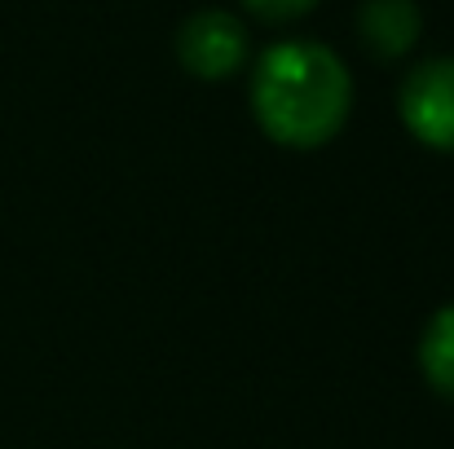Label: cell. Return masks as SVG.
Returning <instances> with one entry per match:
<instances>
[{"instance_id":"obj_1","label":"cell","mask_w":454,"mask_h":449,"mask_svg":"<svg viewBox=\"0 0 454 449\" xmlns=\"http://www.w3.org/2000/svg\"><path fill=\"white\" fill-rule=\"evenodd\" d=\"M353 106L344 62L317 40H283L261 53L252 75V111L261 128L296 150L331 142Z\"/></svg>"},{"instance_id":"obj_2","label":"cell","mask_w":454,"mask_h":449,"mask_svg":"<svg viewBox=\"0 0 454 449\" xmlns=\"http://www.w3.org/2000/svg\"><path fill=\"white\" fill-rule=\"evenodd\" d=\"M176 58L199 80H225L247 62V27L225 9H199L176 31Z\"/></svg>"},{"instance_id":"obj_3","label":"cell","mask_w":454,"mask_h":449,"mask_svg":"<svg viewBox=\"0 0 454 449\" xmlns=\"http://www.w3.org/2000/svg\"><path fill=\"white\" fill-rule=\"evenodd\" d=\"M402 120L424 146L454 150V58H428L406 75Z\"/></svg>"},{"instance_id":"obj_4","label":"cell","mask_w":454,"mask_h":449,"mask_svg":"<svg viewBox=\"0 0 454 449\" xmlns=\"http://www.w3.org/2000/svg\"><path fill=\"white\" fill-rule=\"evenodd\" d=\"M419 31H424V13L415 0H362L357 9V35L384 62L411 53Z\"/></svg>"},{"instance_id":"obj_5","label":"cell","mask_w":454,"mask_h":449,"mask_svg":"<svg viewBox=\"0 0 454 449\" xmlns=\"http://www.w3.org/2000/svg\"><path fill=\"white\" fill-rule=\"evenodd\" d=\"M419 366H424V379L433 383V392H442V397L454 401V304L437 308L433 321L424 326Z\"/></svg>"},{"instance_id":"obj_6","label":"cell","mask_w":454,"mask_h":449,"mask_svg":"<svg viewBox=\"0 0 454 449\" xmlns=\"http://www.w3.org/2000/svg\"><path fill=\"white\" fill-rule=\"evenodd\" d=\"M261 22H296V18H304L317 0H243Z\"/></svg>"}]
</instances>
